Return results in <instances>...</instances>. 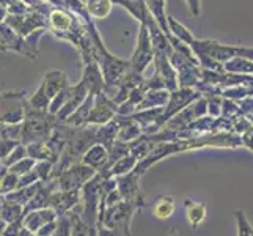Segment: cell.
<instances>
[{
    "mask_svg": "<svg viewBox=\"0 0 253 236\" xmlns=\"http://www.w3.org/2000/svg\"><path fill=\"white\" fill-rule=\"evenodd\" d=\"M208 115L214 118L222 115V106H223V98L220 94H208Z\"/></svg>",
    "mask_w": 253,
    "mask_h": 236,
    "instance_id": "38",
    "label": "cell"
},
{
    "mask_svg": "<svg viewBox=\"0 0 253 236\" xmlns=\"http://www.w3.org/2000/svg\"><path fill=\"white\" fill-rule=\"evenodd\" d=\"M241 137H242V146L247 148V150H250V151H253V126L249 128Z\"/></svg>",
    "mask_w": 253,
    "mask_h": 236,
    "instance_id": "46",
    "label": "cell"
},
{
    "mask_svg": "<svg viewBox=\"0 0 253 236\" xmlns=\"http://www.w3.org/2000/svg\"><path fill=\"white\" fill-rule=\"evenodd\" d=\"M174 209H176V203H174L173 197H161L158 202L153 206V214L154 217H158L161 221L170 219V217L174 214Z\"/></svg>",
    "mask_w": 253,
    "mask_h": 236,
    "instance_id": "30",
    "label": "cell"
},
{
    "mask_svg": "<svg viewBox=\"0 0 253 236\" xmlns=\"http://www.w3.org/2000/svg\"><path fill=\"white\" fill-rule=\"evenodd\" d=\"M57 222H58V219L54 221V222L46 224L44 227H41V229L37 233H35V236H52V235H54V232H55V229H57Z\"/></svg>",
    "mask_w": 253,
    "mask_h": 236,
    "instance_id": "45",
    "label": "cell"
},
{
    "mask_svg": "<svg viewBox=\"0 0 253 236\" xmlns=\"http://www.w3.org/2000/svg\"><path fill=\"white\" fill-rule=\"evenodd\" d=\"M186 3L189 6V11L194 17H198L202 14V2L200 0H186Z\"/></svg>",
    "mask_w": 253,
    "mask_h": 236,
    "instance_id": "47",
    "label": "cell"
},
{
    "mask_svg": "<svg viewBox=\"0 0 253 236\" xmlns=\"http://www.w3.org/2000/svg\"><path fill=\"white\" fill-rule=\"evenodd\" d=\"M142 175L135 170L129 175L117 178V189L121 192L125 200H143V195L140 194V188H138V178Z\"/></svg>",
    "mask_w": 253,
    "mask_h": 236,
    "instance_id": "17",
    "label": "cell"
},
{
    "mask_svg": "<svg viewBox=\"0 0 253 236\" xmlns=\"http://www.w3.org/2000/svg\"><path fill=\"white\" fill-rule=\"evenodd\" d=\"M239 115H244L242 110H241L239 102L238 101H233V99L223 98V106H222V115L220 117L234 120V118H238Z\"/></svg>",
    "mask_w": 253,
    "mask_h": 236,
    "instance_id": "35",
    "label": "cell"
},
{
    "mask_svg": "<svg viewBox=\"0 0 253 236\" xmlns=\"http://www.w3.org/2000/svg\"><path fill=\"white\" fill-rule=\"evenodd\" d=\"M19 180L21 177H17L16 173H11L10 170L2 175V195H6L10 192L19 189Z\"/></svg>",
    "mask_w": 253,
    "mask_h": 236,
    "instance_id": "37",
    "label": "cell"
},
{
    "mask_svg": "<svg viewBox=\"0 0 253 236\" xmlns=\"http://www.w3.org/2000/svg\"><path fill=\"white\" fill-rule=\"evenodd\" d=\"M96 173L98 172L93 167H90V165H86L84 162H77L71 165L69 169H66L57 178L58 189L60 190H81Z\"/></svg>",
    "mask_w": 253,
    "mask_h": 236,
    "instance_id": "8",
    "label": "cell"
},
{
    "mask_svg": "<svg viewBox=\"0 0 253 236\" xmlns=\"http://www.w3.org/2000/svg\"><path fill=\"white\" fill-rule=\"evenodd\" d=\"M82 81L86 85V89L90 90L93 94H99L107 90L106 79H104L101 65L98 63V60H91V62L84 63V76Z\"/></svg>",
    "mask_w": 253,
    "mask_h": 236,
    "instance_id": "13",
    "label": "cell"
},
{
    "mask_svg": "<svg viewBox=\"0 0 253 236\" xmlns=\"http://www.w3.org/2000/svg\"><path fill=\"white\" fill-rule=\"evenodd\" d=\"M44 186V183L42 181H38V183H35V185L32 186H25V188H19V189H16L13 192H10V194H6V195H2V198L8 200V202H13V203H19L25 208V205H27L30 200L38 194L40 189Z\"/></svg>",
    "mask_w": 253,
    "mask_h": 236,
    "instance_id": "21",
    "label": "cell"
},
{
    "mask_svg": "<svg viewBox=\"0 0 253 236\" xmlns=\"http://www.w3.org/2000/svg\"><path fill=\"white\" fill-rule=\"evenodd\" d=\"M25 216V208L19 203L8 202V200L2 198V221L6 224H11L14 221L24 219Z\"/></svg>",
    "mask_w": 253,
    "mask_h": 236,
    "instance_id": "31",
    "label": "cell"
},
{
    "mask_svg": "<svg viewBox=\"0 0 253 236\" xmlns=\"http://www.w3.org/2000/svg\"><path fill=\"white\" fill-rule=\"evenodd\" d=\"M186 214H187L189 224L194 227V229H197V227H200V224L206 219V205L192 202V200H186Z\"/></svg>",
    "mask_w": 253,
    "mask_h": 236,
    "instance_id": "27",
    "label": "cell"
},
{
    "mask_svg": "<svg viewBox=\"0 0 253 236\" xmlns=\"http://www.w3.org/2000/svg\"><path fill=\"white\" fill-rule=\"evenodd\" d=\"M22 230H24V219H19L11 224H6V227L2 230V236H21Z\"/></svg>",
    "mask_w": 253,
    "mask_h": 236,
    "instance_id": "41",
    "label": "cell"
},
{
    "mask_svg": "<svg viewBox=\"0 0 253 236\" xmlns=\"http://www.w3.org/2000/svg\"><path fill=\"white\" fill-rule=\"evenodd\" d=\"M50 102H52V99L46 94L44 89H42V87L40 85L38 90L30 96L29 107L30 109H35V110H41V112H49Z\"/></svg>",
    "mask_w": 253,
    "mask_h": 236,
    "instance_id": "33",
    "label": "cell"
},
{
    "mask_svg": "<svg viewBox=\"0 0 253 236\" xmlns=\"http://www.w3.org/2000/svg\"><path fill=\"white\" fill-rule=\"evenodd\" d=\"M2 22L11 25V27L16 32H19L24 38H27L35 30L49 29V16L38 10H32L25 14H5L2 17Z\"/></svg>",
    "mask_w": 253,
    "mask_h": 236,
    "instance_id": "5",
    "label": "cell"
},
{
    "mask_svg": "<svg viewBox=\"0 0 253 236\" xmlns=\"http://www.w3.org/2000/svg\"><path fill=\"white\" fill-rule=\"evenodd\" d=\"M169 27H170V33L173 35V37H176L178 40H181L182 43H186V45H189V46L194 45V41L197 40L194 35H192V32H189L184 25H182L181 22H178L171 16H169Z\"/></svg>",
    "mask_w": 253,
    "mask_h": 236,
    "instance_id": "32",
    "label": "cell"
},
{
    "mask_svg": "<svg viewBox=\"0 0 253 236\" xmlns=\"http://www.w3.org/2000/svg\"><path fill=\"white\" fill-rule=\"evenodd\" d=\"M81 203V190H55L50 197V208L60 216H66Z\"/></svg>",
    "mask_w": 253,
    "mask_h": 236,
    "instance_id": "14",
    "label": "cell"
},
{
    "mask_svg": "<svg viewBox=\"0 0 253 236\" xmlns=\"http://www.w3.org/2000/svg\"><path fill=\"white\" fill-rule=\"evenodd\" d=\"M94 60H98V63L101 65L104 79H106L107 90L106 93L110 96V92L115 90L120 87L121 81L126 77V74L132 69L129 60L117 58L115 55H112L110 52L106 49V46H96L94 50Z\"/></svg>",
    "mask_w": 253,
    "mask_h": 236,
    "instance_id": "2",
    "label": "cell"
},
{
    "mask_svg": "<svg viewBox=\"0 0 253 236\" xmlns=\"http://www.w3.org/2000/svg\"><path fill=\"white\" fill-rule=\"evenodd\" d=\"M2 136L8 137V139H13V141L21 142L22 123H17V125H2Z\"/></svg>",
    "mask_w": 253,
    "mask_h": 236,
    "instance_id": "40",
    "label": "cell"
},
{
    "mask_svg": "<svg viewBox=\"0 0 253 236\" xmlns=\"http://www.w3.org/2000/svg\"><path fill=\"white\" fill-rule=\"evenodd\" d=\"M85 5L93 19H104L110 14L113 2L112 0H85Z\"/></svg>",
    "mask_w": 253,
    "mask_h": 236,
    "instance_id": "28",
    "label": "cell"
},
{
    "mask_svg": "<svg viewBox=\"0 0 253 236\" xmlns=\"http://www.w3.org/2000/svg\"><path fill=\"white\" fill-rule=\"evenodd\" d=\"M138 164V159L134 156V154H127L125 157H121L120 161H117L115 164L112 165L110 170H109V175L112 178H118V177H125V175H129L130 172H134L135 167Z\"/></svg>",
    "mask_w": 253,
    "mask_h": 236,
    "instance_id": "26",
    "label": "cell"
},
{
    "mask_svg": "<svg viewBox=\"0 0 253 236\" xmlns=\"http://www.w3.org/2000/svg\"><path fill=\"white\" fill-rule=\"evenodd\" d=\"M156 55V50L151 41V35L150 30H148L146 24H140V29H138V35H137V45L134 49L132 58H130V66L135 73L143 74L145 69L148 68Z\"/></svg>",
    "mask_w": 253,
    "mask_h": 236,
    "instance_id": "7",
    "label": "cell"
},
{
    "mask_svg": "<svg viewBox=\"0 0 253 236\" xmlns=\"http://www.w3.org/2000/svg\"><path fill=\"white\" fill-rule=\"evenodd\" d=\"M234 52L239 57H246L253 62V47H246V46H234Z\"/></svg>",
    "mask_w": 253,
    "mask_h": 236,
    "instance_id": "48",
    "label": "cell"
},
{
    "mask_svg": "<svg viewBox=\"0 0 253 236\" xmlns=\"http://www.w3.org/2000/svg\"><path fill=\"white\" fill-rule=\"evenodd\" d=\"M19 143H21V142L13 141V139H8V137H3V136H2V153H0V156H2V161L5 159L6 156H10V153H11Z\"/></svg>",
    "mask_w": 253,
    "mask_h": 236,
    "instance_id": "42",
    "label": "cell"
},
{
    "mask_svg": "<svg viewBox=\"0 0 253 236\" xmlns=\"http://www.w3.org/2000/svg\"><path fill=\"white\" fill-rule=\"evenodd\" d=\"M205 113H208V98L206 96H202L200 99H197L195 102H192L190 106H187L179 113H176L173 118H170L167 121V125H165V128H170L173 131H181L187 128L192 121L203 117Z\"/></svg>",
    "mask_w": 253,
    "mask_h": 236,
    "instance_id": "11",
    "label": "cell"
},
{
    "mask_svg": "<svg viewBox=\"0 0 253 236\" xmlns=\"http://www.w3.org/2000/svg\"><path fill=\"white\" fill-rule=\"evenodd\" d=\"M146 6L150 13L154 16V19L158 21V24L162 27V30L169 35V38L171 37L170 27H169V16L165 13V0H145Z\"/></svg>",
    "mask_w": 253,
    "mask_h": 236,
    "instance_id": "24",
    "label": "cell"
},
{
    "mask_svg": "<svg viewBox=\"0 0 253 236\" xmlns=\"http://www.w3.org/2000/svg\"><path fill=\"white\" fill-rule=\"evenodd\" d=\"M58 219V214L55 213L54 208H41L33 209L30 213H25L24 216V227L32 233H37L41 227H44L49 222H54Z\"/></svg>",
    "mask_w": 253,
    "mask_h": 236,
    "instance_id": "16",
    "label": "cell"
},
{
    "mask_svg": "<svg viewBox=\"0 0 253 236\" xmlns=\"http://www.w3.org/2000/svg\"><path fill=\"white\" fill-rule=\"evenodd\" d=\"M118 115V104L113 101L110 96L104 92L96 94L94 106L91 109V113L88 117V125L91 126H102L112 121Z\"/></svg>",
    "mask_w": 253,
    "mask_h": 236,
    "instance_id": "10",
    "label": "cell"
},
{
    "mask_svg": "<svg viewBox=\"0 0 253 236\" xmlns=\"http://www.w3.org/2000/svg\"><path fill=\"white\" fill-rule=\"evenodd\" d=\"M226 73H234V74H253V62L246 57H233L231 60L223 63Z\"/></svg>",
    "mask_w": 253,
    "mask_h": 236,
    "instance_id": "29",
    "label": "cell"
},
{
    "mask_svg": "<svg viewBox=\"0 0 253 236\" xmlns=\"http://www.w3.org/2000/svg\"><path fill=\"white\" fill-rule=\"evenodd\" d=\"M145 206L143 200H123L115 206H104L101 203L98 225L107 229H121L129 233V224L137 208Z\"/></svg>",
    "mask_w": 253,
    "mask_h": 236,
    "instance_id": "3",
    "label": "cell"
},
{
    "mask_svg": "<svg viewBox=\"0 0 253 236\" xmlns=\"http://www.w3.org/2000/svg\"><path fill=\"white\" fill-rule=\"evenodd\" d=\"M156 145L158 143H154L150 139V136L142 134L138 139H135V141H132L129 143V150H130V154H134L138 161H142L154 150Z\"/></svg>",
    "mask_w": 253,
    "mask_h": 236,
    "instance_id": "25",
    "label": "cell"
},
{
    "mask_svg": "<svg viewBox=\"0 0 253 236\" xmlns=\"http://www.w3.org/2000/svg\"><path fill=\"white\" fill-rule=\"evenodd\" d=\"M170 93L167 89H162V90H151L145 94L143 101L140 102L138 106V110H146V109H154V107H165L167 102L170 99Z\"/></svg>",
    "mask_w": 253,
    "mask_h": 236,
    "instance_id": "23",
    "label": "cell"
},
{
    "mask_svg": "<svg viewBox=\"0 0 253 236\" xmlns=\"http://www.w3.org/2000/svg\"><path fill=\"white\" fill-rule=\"evenodd\" d=\"M22 92H3L2 93V125L24 123L27 115L29 99H25Z\"/></svg>",
    "mask_w": 253,
    "mask_h": 236,
    "instance_id": "4",
    "label": "cell"
},
{
    "mask_svg": "<svg viewBox=\"0 0 253 236\" xmlns=\"http://www.w3.org/2000/svg\"><path fill=\"white\" fill-rule=\"evenodd\" d=\"M0 33H2V49L6 52H14L22 57H27L30 60L38 58V50L30 47V45L19 32H16L11 25L2 22L0 25Z\"/></svg>",
    "mask_w": 253,
    "mask_h": 236,
    "instance_id": "9",
    "label": "cell"
},
{
    "mask_svg": "<svg viewBox=\"0 0 253 236\" xmlns=\"http://www.w3.org/2000/svg\"><path fill=\"white\" fill-rule=\"evenodd\" d=\"M82 162L93 167L98 173H104L109 162V150L101 143H94L90 150L82 156Z\"/></svg>",
    "mask_w": 253,
    "mask_h": 236,
    "instance_id": "18",
    "label": "cell"
},
{
    "mask_svg": "<svg viewBox=\"0 0 253 236\" xmlns=\"http://www.w3.org/2000/svg\"><path fill=\"white\" fill-rule=\"evenodd\" d=\"M41 87L44 89V92L49 98L54 99L60 92L68 87V79H66L63 71H58V69H49V71L44 73Z\"/></svg>",
    "mask_w": 253,
    "mask_h": 236,
    "instance_id": "19",
    "label": "cell"
},
{
    "mask_svg": "<svg viewBox=\"0 0 253 236\" xmlns=\"http://www.w3.org/2000/svg\"><path fill=\"white\" fill-rule=\"evenodd\" d=\"M120 128H121V117L117 115L112 121H109V123L98 126V131H96V141H98V143L106 146L107 150H110L112 145L117 142Z\"/></svg>",
    "mask_w": 253,
    "mask_h": 236,
    "instance_id": "20",
    "label": "cell"
},
{
    "mask_svg": "<svg viewBox=\"0 0 253 236\" xmlns=\"http://www.w3.org/2000/svg\"><path fill=\"white\" fill-rule=\"evenodd\" d=\"M27 151H29V156L33 157L35 161H50L55 164L60 157L54 150H52V146L46 141L29 143Z\"/></svg>",
    "mask_w": 253,
    "mask_h": 236,
    "instance_id": "22",
    "label": "cell"
},
{
    "mask_svg": "<svg viewBox=\"0 0 253 236\" xmlns=\"http://www.w3.org/2000/svg\"><path fill=\"white\" fill-rule=\"evenodd\" d=\"M123 195H121V192L118 190V189H115V190H112L110 194L106 197V200L104 202H101L104 206H115V205H118L120 202H123Z\"/></svg>",
    "mask_w": 253,
    "mask_h": 236,
    "instance_id": "44",
    "label": "cell"
},
{
    "mask_svg": "<svg viewBox=\"0 0 253 236\" xmlns=\"http://www.w3.org/2000/svg\"><path fill=\"white\" fill-rule=\"evenodd\" d=\"M154 65H156V73H158L165 82V89L169 92H174L179 89V79L176 69L173 68L170 57L165 54H159L156 52L154 55Z\"/></svg>",
    "mask_w": 253,
    "mask_h": 236,
    "instance_id": "15",
    "label": "cell"
},
{
    "mask_svg": "<svg viewBox=\"0 0 253 236\" xmlns=\"http://www.w3.org/2000/svg\"><path fill=\"white\" fill-rule=\"evenodd\" d=\"M88 94H90V90L86 89V85L84 84L82 79H81V82H77L76 85H68L65 106L57 113V118L60 121H66L77 109L82 106L84 101L88 98Z\"/></svg>",
    "mask_w": 253,
    "mask_h": 236,
    "instance_id": "12",
    "label": "cell"
},
{
    "mask_svg": "<svg viewBox=\"0 0 253 236\" xmlns=\"http://www.w3.org/2000/svg\"><path fill=\"white\" fill-rule=\"evenodd\" d=\"M52 236H73V222L71 217L68 214L66 216H60L58 222H57V229Z\"/></svg>",
    "mask_w": 253,
    "mask_h": 236,
    "instance_id": "39",
    "label": "cell"
},
{
    "mask_svg": "<svg viewBox=\"0 0 253 236\" xmlns=\"http://www.w3.org/2000/svg\"><path fill=\"white\" fill-rule=\"evenodd\" d=\"M60 120L50 112H41L27 107V115L22 123V137L21 143L29 145L33 142L47 141L54 134Z\"/></svg>",
    "mask_w": 253,
    "mask_h": 236,
    "instance_id": "1",
    "label": "cell"
},
{
    "mask_svg": "<svg viewBox=\"0 0 253 236\" xmlns=\"http://www.w3.org/2000/svg\"><path fill=\"white\" fill-rule=\"evenodd\" d=\"M98 236H130V233L121 229H107V227L98 225Z\"/></svg>",
    "mask_w": 253,
    "mask_h": 236,
    "instance_id": "43",
    "label": "cell"
},
{
    "mask_svg": "<svg viewBox=\"0 0 253 236\" xmlns=\"http://www.w3.org/2000/svg\"><path fill=\"white\" fill-rule=\"evenodd\" d=\"M37 162H38V161H35L33 157L27 156V157H24L22 161L16 162L14 165H11V167L8 169V170H10L11 173H16L17 177H22V175L32 172V170L35 169V165H37Z\"/></svg>",
    "mask_w": 253,
    "mask_h": 236,
    "instance_id": "36",
    "label": "cell"
},
{
    "mask_svg": "<svg viewBox=\"0 0 253 236\" xmlns=\"http://www.w3.org/2000/svg\"><path fill=\"white\" fill-rule=\"evenodd\" d=\"M202 96H205V94L202 92H198L197 89H192V87H181V89L171 92L167 106L164 107V113L159 121V128L162 129L165 125H167V121L170 118H173L176 113H179L182 109L190 106L192 102L200 99Z\"/></svg>",
    "mask_w": 253,
    "mask_h": 236,
    "instance_id": "6",
    "label": "cell"
},
{
    "mask_svg": "<svg viewBox=\"0 0 253 236\" xmlns=\"http://www.w3.org/2000/svg\"><path fill=\"white\" fill-rule=\"evenodd\" d=\"M29 156V151H27V145H24V143H19L17 145L14 150L10 153V156H6L5 159L2 161V165H5V167L10 169L11 165H14L16 162H19L22 161L24 157H27Z\"/></svg>",
    "mask_w": 253,
    "mask_h": 236,
    "instance_id": "34",
    "label": "cell"
}]
</instances>
